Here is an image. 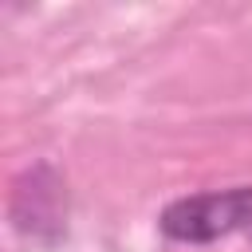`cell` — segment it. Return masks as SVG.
Returning <instances> with one entry per match:
<instances>
[{
  "instance_id": "1",
  "label": "cell",
  "mask_w": 252,
  "mask_h": 252,
  "mask_svg": "<svg viewBox=\"0 0 252 252\" xmlns=\"http://www.w3.org/2000/svg\"><path fill=\"white\" fill-rule=\"evenodd\" d=\"M161 232L177 244H213L252 224V185L220 189V193H193L161 209Z\"/></svg>"
}]
</instances>
